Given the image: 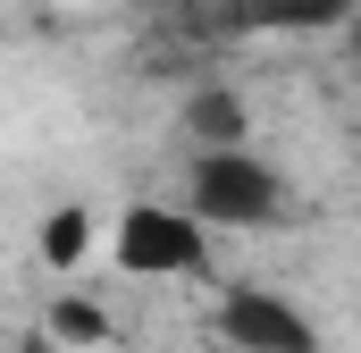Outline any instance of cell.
Wrapping results in <instances>:
<instances>
[{"label": "cell", "instance_id": "obj_5", "mask_svg": "<svg viewBox=\"0 0 361 353\" xmlns=\"http://www.w3.org/2000/svg\"><path fill=\"white\" fill-rule=\"evenodd\" d=\"M42 328H51L59 345H76V353H92V345H109V311H101L92 294H59V303L42 311Z\"/></svg>", "mask_w": 361, "mask_h": 353}, {"label": "cell", "instance_id": "obj_4", "mask_svg": "<svg viewBox=\"0 0 361 353\" xmlns=\"http://www.w3.org/2000/svg\"><path fill=\"white\" fill-rule=\"evenodd\" d=\"M92 236H101V227H92V210H85V202H68V210H51V219H42L34 253H42L51 269H76V261L92 253Z\"/></svg>", "mask_w": 361, "mask_h": 353}, {"label": "cell", "instance_id": "obj_2", "mask_svg": "<svg viewBox=\"0 0 361 353\" xmlns=\"http://www.w3.org/2000/svg\"><path fill=\"white\" fill-rule=\"evenodd\" d=\"M109 261L126 277H193L210 269V219L193 202H126L109 227Z\"/></svg>", "mask_w": 361, "mask_h": 353}, {"label": "cell", "instance_id": "obj_6", "mask_svg": "<svg viewBox=\"0 0 361 353\" xmlns=\"http://www.w3.org/2000/svg\"><path fill=\"white\" fill-rule=\"evenodd\" d=\"M185 135H193V152H202V143H244V109H235V92H193Z\"/></svg>", "mask_w": 361, "mask_h": 353}, {"label": "cell", "instance_id": "obj_1", "mask_svg": "<svg viewBox=\"0 0 361 353\" xmlns=\"http://www.w3.org/2000/svg\"><path fill=\"white\" fill-rule=\"evenodd\" d=\"M185 202L210 227H269L286 210V176L252 152V143H202L185 169Z\"/></svg>", "mask_w": 361, "mask_h": 353}, {"label": "cell", "instance_id": "obj_3", "mask_svg": "<svg viewBox=\"0 0 361 353\" xmlns=\"http://www.w3.org/2000/svg\"><path fill=\"white\" fill-rule=\"evenodd\" d=\"M219 337H235V345H252V353H319L311 320L286 294H269V286H235L219 303Z\"/></svg>", "mask_w": 361, "mask_h": 353}, {"label": "cell", "instance_id": "obj_7", "mask_svg": "<svg viewBox=\"0 0 361 353\" xmlns=\"http://www.w3.org/2000/svg\"><path fill=\"white\" fill-rule=\"evenodd\" d=\"M17 353H76V345H59L51 328H34V337H25V345H17Z\"/></svg>", "mask_w": 361, "mask_h": 353}, {"label": "cell", "instance_id": "obj_8", "mask_svg": "<svg viewBox=\"0 0 361 353\" xmlns=\"http://www.w3.org/2000/svg\"><path fill=\"white\" fill-rule=\"evenodd\" d=\"M202 353H252V345H235V337H219V345H202Z\"/></svg>", "mask_w": 361, "mask_h": 353}]
</instances>
